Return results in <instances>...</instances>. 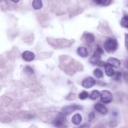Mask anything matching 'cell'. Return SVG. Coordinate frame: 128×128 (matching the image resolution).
Here are the masks:
<instances>
[{
  "mask_svg": "<svg viewBox=\"0 0 128 128\" xmlns=\"http://www.w3.org/2000/svg\"><path fill=\"white\" fill-rule=\"evenodd\" d=\"M60 61L59 67L60 68L68 75L72 76L77 72L83 70V65L69 56H61Z\"/></svg>",
  "mask_w": 128,
  "mask_h": 128,
  "instance_id": "1",
  "label": "cell"
},
{
  "mask_svg": "<svg viewBox=\"0 0 128 128\" xmlns=\"http://www.w3.org/2000/svg\"><path fill=\"white\" fill-rule=\"evenodd\" d=\"M118 43L115 38H110L107 39L104 44V47L106 51L109 54L114 53L118 48Z\"/></svg>",
  "mask_w": 128,
  "mask_h": 128,
  "instance_id": "2",
  "label": "cell"
},
{
  "mask_svg": "<svg viewBox=\"0 0 128 128\" xmlns=\"http://www.w3.org/2000/svg\"><path fill=\"white\" fill-rule=\"evenodd\" d=\"M66 123V119L65 116L61 112L57 114L52 121L53 124L58 128H68V126Z\"/></svg>",
  "mask_w": 128,
  "mask_h": 128,
  "instance_id": "3",
  "label": "cell"
},
{
  "mask_svg": "<svg viewBox=\"0 0 128 128\" xmlns=\"http://www.w3.org/2000/svg\"><path fill=\"white\" fill-rule=\"evenodd\" d=\"M113 98L112 94L109 90H102L100 94V99L103 103L105 104L110 103Z\"/></svg>",
  "mask_w": 128,
  "mask_h": 128,
  "instance_id": "4",
  "label": "cell"
},
{
  "mask_svg": "<svg viewBox=\"0 0 128 128\" xmlns=\"http://www.w3.org/2000/svg\"><path fill=\"white\" fill-rule=\"evenodd\" d=\"M81 39L85 44H90L94 42L95 37L93 34L90 32H85L82 36Z\"/></svg>",
  "mask_w": 128,
  "mask_h": 128,
  "instance_id": "5",
  "label": "cell"
},
{
  "mask_svg": "<svg viewBox=\"0 0 128 128\" xmlns=\"http://www.w3.org/2000/svg\"><path fill=\"white\" fill-rule=\"evenodd\" d=\"M96 81L92 77H87L82 80V86L86 88H89L92 87L95 84Z\"/></svg>",
  "mask_w": 128,
  "mask_h": 128,
  "instance_id": "6",
  "label": "cell"
},
{
  "mask_svg": "<svg viewBox=\"0 0 128 128\" xmlns=\"http://www.w3.org/2000/svg\"><path fill=\"white\" fill-rule=\"evenodd\" d=\"M101 56L100 53L95 50L89 59V62L92 64L97 65L98 62L100 61Z\"/></svg>",
  "mask_w": 128,
  "mask_h": 128,
  "instance_id": "7",
  "label": "cell"
},
{
  "mask_svg": "<svg viewBox=\"0 0 128 128\" xmlns=\"http://www.w3.org/2000/svg\"><path fill=\"white\" fill-rule=\"evenodd\" d=\"M94 108L96 111L102 114H106L108 112L107 108L104 105L101 103L97 102L95 104Z\"/></svg>",
  "mask_w": 128,
  "mask_h": 128,
  "instance_id": "8",
  "label": "cell"
},
{
  "mask_svg": "<svg viewBox=\"0 0 128 128\" xmlns=\"http://www.w3.org/2000/svg\"><path fill=\"white\" fill-rule=\"evenodd\" d=\"M22 57L25 61L29 62L33 60L34 58V54L31 52L26 51L24 52L22 54Z\"/></svg>",
  "mask_w": 128,
  "mask_h": 128,
  "instance_id": "9",
  "label": "cell"
},
{
  "mask_svg": "<svg viewBox=\"0 0 128 128\" xmlns=\"http://www.w3.org/2000/svg\"><path fill=\"white\" fill-rule=\"evenodd\" d=\"M107 64L111 67L114 68H118L120 65V60L114 57H111L108 59Z\"/></svg>",
  "mask_w": 128,
  "mask_h": 128,
  "instance_id": "10",
  "label": "cell"
},
{
  "mask_svg": "<svg viewBox=\"0 0 128 128\" xmlns=\"http://www.w3.org/2000/svg\"><path fill=\"white\" fill-rule=\"evenodd\" d=\"M75 110L73 104L65 106L62 108L61 113L65 116H67L70 114Z\"/></svg>",
  "mask_w": 128,
  "mask_h": 128,
  "instance_id": "11",
  "label": "cell"
},
{
  "mask_svg": "<svg viewBox=\"0 0 128 128\" xmlns=\"http://www.w3.org/2000/svg\"><path fill=\"white\" fill-rule=\"evenodd\" d=\"M77 52L80 56L82 58H86L88 55L86 48L83 46L78 47L77 50Z\"/></svg>",
  "mask_w": 128,
  "mask_h": 128,
  "instance_id": "12",
  "label": "cell"
},
{
  "mask_svg": "<svg viewBox=\"0 0 128 128\" xmlns=\"http://www.w3.org/2000/svg\"><path fill=\"white\" fill-rule=\"evenodd\" d=\"M82 120L81 115L77 113L74 114L72 117L71 120L72 123L75 125L80 124Z\"/></svg>",
  "mask_w": 128,
  "mask_h": 128,
  "instance_id": "13",
  "label": "cell"
},
{
  "mask_svg": "<svg viewBox=\"0 0 128 128\" xmlns=\"http://www.w3.org/2000/svg\"><path fill=\"white\" fill-rule=\"evenodd\" d=\"M106 74L108 76H112L114 75L115 72L114 70L107 63L104 66Z\"/></svg>",
  "mask_w": 128,
  "mask_h": 128,
  "instance_id": "14",
  "label": "cell"
},
{
  "mask_svg": "<svg viewBox=\"0 0 128 128\" xmlns=\"http://www.w3.org/2000/svg\"><path fill=\"white\" fill-rule=\"evenodd\" d=\"M32 6L35 10L40 9L42 7V2L41 0H34L32 2Z\"/></svg>",
  "mask_w": 128,
  "mask_h": 128,
  "instance_id": "15",
  "label": "cell"
},
{
  "mask_svg": "<svg viewBox=\"0 0 128 128\" xmlns=\"http://www.w3.org/2000/svg\"><path fill=\"white\" fill-rule=\"evenodd\" d=\"M93 1L97 5L102 6H108L111 2V0H98Z\"/></svg>",
  "mask_w": 128,
  "mask_h": 128,
  "instance_id": "16",
  "label": "cell"
},
{
  "mask_svg": "<svg viewBox=\"0 0 128 128\" xmlns=\"http://www.w3.org/2000/svg\"><path fill=\"white\" fill-rule=\"evenodd\" d=\"M100 94L99 90H93L89 95V98L92 100H95L98 99L100 96Z\"/></svg>",
  "mask_w": 128,
  "mask_h": 128,
  "instance_id": "17",
  "label": "cell"
},
{
  "mask_svg": "<svg viewBox=\"0 0 128 128\" xmlns=\"http://www.w3.org/2000/svg\"><path fill=\"white\" fill-rule=\"evenodd\" d=\"M120 24L123 28H128V16H125L122 18Z\"/></svg>",
  "mask_w": 128,
  "mask_h": 128,
  "instance_id": "18",
  "label": "cell"
},
{
  "mask_svg": "<svg viewBox=\"0 0 128 128\" xmlns=\"http://www.w3.org/2000/svg\"><path fill=\"white\" fill-rule=\"evenodd\" d=\"M94 76L98 78H100L103 77V74L102 71L98 68H95L93 71Z\"/></svg>",
  "mask_w": 128,
  "mask_h": 128,
  "instance_id": "19",
  "label": "cell"
},
{
  "mask_svg": "<svg viewBox=\"0 0 128 128\" xmlns=\"http://www.w3.org/2000/svg\"><path fill=\"white\" fill-rule=\"evenodd\" d=\"M88 96V93L85 90H84L81 92L78 95V98L82 100H84L86 99Z\"/></svg>",
  "mask_w": 128,
  "mask_h": 128,
  "instance_id": "20",
  "label": "cell"
},
{
  "mask_svg": "<svg viewBox=\"0 0 128 128\" xmlns=\"http://www.w3.org/2000/svg\"><path fill=\"white\" fill-rule=\"evenodd\" d=\"M122 72L119 71H116L115 72L113 75V79L115 81H118L120 80L122 76Z\"/></svg>",
  "mask_w": 128,
  "mask_h": 128,
  "instance_id": "21",
  "label": "cell"
},
{
  "mask_svg": "<svg viewBox=\"0 0 128 128\" xmlns=\"http://www.w3.org/2000/svg\"><path fill=\"white\" fill-rule=\"evenodd\" d=\"M76 98V95L74 93L70 92L67 95L65 99L67 100L71 101L75 100Z\"/></svg>",
  "mask_w": 128,
  "mask_h": 128,
  "instance_id": "22",
  "label": "cell"
},
{
  "mask_svg": "<svg viewBox=\"0 0 128 128\" xmlns=\"http://www.w3.org/2000/svg\"><path fill=\"white\" fill-rule=\"evenodd\" d=\"M24 72L28 74H32L34 73V70L30 66H26L24 69Z\"/></svg>",
  "mask_w": 128,
  "mask_h": 128,
  "instance_id": "23",
  "label": "cell"
},
{
  "mask_svg": "<svg viewBox=\"0 0 128 128\" xmlns=\"http://www.w3.org/2000/svg\"><path fill=\"white\" fill-rule=\"evenodd\" d=\"M95 50L100 53L101 55L103 54L104 52L103 49L98 44L96 45V48Z\"/></svg>",
  "mask_w": 128,
  "mask_h": 128,
  "instance_id": "24",
  "label": "cell"
},
{
  "mask_svg": "<svg viewBox=\"0 0 128 128\" xmlns=\"http://www.w3.org/2000/svg\"><path fill=\"white\" fill-rule=\"evenodd\" d=\"M95 116V114L94 112L92 111L90 112L88 115V118L90 121L94 120Z\"/></svg>",
  "mask_w": 128,
  "mask_h": 128,
  "instance_id": "25",
  "label": "cell"
},
{
  "mask_svg": "<svg viewBox=\"0 0 128 128\" xmlns=\"http://www.w3.org/2000/svg\"><path fill=\"white\" fill-rule=\"evenodd\" d=\"M96 83L97 85L101 86H105L107 85V84L105 82L100 80H98L96 81Z\"/></svg>",
  "mask_w": 128,
  "mask_h": 128,
  "instance_id": "26",
  "label": "cell"
},
{
  "mask_svg": "<svg viewBox=\"0 0 128 128\" xmlns=\"http://www.w3.org/2000/svg\"><path fill=\"white\" fill-rule=\"evenodd\" d=\"M125 45L126 48L128 50V34L126 33L124 36Z\"/></svg>",
  "mask_w": 128,
  "mask_h": 128,
  "instance_id": "27",
  "label": "cell"
},
{
  "mask_svg": "<svg viewBox=\"0 0 128 128\" xmlns=\"http://www.w3.org/2000/svg\"><path fill=\"white\" fill-rule=\"evenodd\" d=\"M90 126L88 123H85L82 124L78 126L75 128H90Z\"/></svg>",
  "mask_w": 128,
  "mask_h": 128,
  "instance_id": "28",
  "label": "cell"
},
{
  "mask_svg": "<svg viewBox=\"0 0 128 128\" xmlns=\"http://www.w3.org/2000/svg\"><path fill=\"white\" fill-rule=\"evenodd\" d=\"M73 105L75 110H81L83 108L80 105L77 104H74Z\"/></svg>",
  "mask_w": 128,
  "mask_h": 128,
  "instance_id": "29",
  "label": "cell"
},
{
  "mask_svg": "<svg viewBox=\"0 0 128 128\" xmlns=\"http://www.w3.org/2000/svg\"><path fill=\"white\" fill-rule=\"evenodd\" d=\"M107 64V63H106L104 61L100 60L98 62L97 65L100 67H104Z\"/></svg>",
  "mask_w": 128,
  "mask_h": 128,
  "instance_id": "30",
  "label": "cell"
},
{
  "mask_svg": "<svg viewBox=\"0 0 128 128\" xmlns=\"http://www.w3.org/2000/svg\"><path fill=\"white\" fill-rule=\"evenodd\" d=\"M124 77L125 81L128 83V72H126L124 73Z\"/></svg>",
  "mask_w": 128,
  "mask_h": 128,
  "instance_id": "31",
  "label": "cell"
},
{
  "mask_svg": "<svg viewBox=\"0 0 128 128\" xmlns=\"http://www.w3.org/2000/svg\"><path fill=\"white\" fill-rule=\"evenodd\" d=\"M124 65L125 67L128 69V59H126L124 62Z\"/></svg>",
  "mask_w": 128,
  "mask_h": 128,
  "instance_id": "32",
  "label": "cell"
},
{
  "mask_svg": "<svg viewBox=\"0 0 128 128\" xmlns=\"http://www.w3.org/2000/svg\"><path fill=\"white\" fill-rule=\"evenodd\" d=\"M19 1H20L19 0H12V1H13L15 3L18 2Z\"/></svg>",
  "mask_w": 128,
  "mask_h": 128,
  "instance_id": "33",
  "label": "cell"
}]
</instances>
